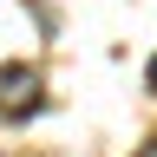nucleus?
<instances>
[{"mask_svg": "<svg viewBox=\"0 0 157 157\" xmlns=\"http://www.w3.org/2000/svg\"><path fill=\"white\" fill-rule=\"evenodd\" d=\"M144 157H157V144H151V151H144Z\"/></svg>", "mask_w": 157, "mask_h": 157, "instance_id": "obj_3", "label": "nucleus"}, {"mask_svg": "<svg viewBox=\"0 0 157 157\" xmlns=\"http://www.w3.org/2000/svg\"><path fill=\"white\" fill-rule=\"evenodd\" d=\"M39 111V72L33 66H0V118Z\"/></svg>", "mask_w": 157, "mask_h": 157, "instance_id": "obj_1", "label": "nucleus"}, {"mask_svg": "<svg viewBox=\"0 0 157 157\" xmlns=\"http://www.w3.org/2000/svg\"><path fill=\"white\" fill-rule=\"evenodd\" d=\"M151 92H157V59H151Z\"/></svg>", "mask_w": 157, "mask_h": 157, "instance_id": "obj_2", "label": "nucleus"}]
</instances>
